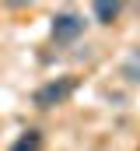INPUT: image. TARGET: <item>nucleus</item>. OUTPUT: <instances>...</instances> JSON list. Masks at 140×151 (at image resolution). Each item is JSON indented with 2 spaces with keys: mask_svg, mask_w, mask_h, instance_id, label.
<instances>
[{
  "mask_svg": "<svg viewBox=\"0 0 140 151\" xmlns=\"http://www.w3.org/2000/svg\"><path fill=\"white\" fill-rule=\"evenodd\" d=\"M81 32H84V18H81V14L63 11V14L53 18V39H56V42H74Z\"/></svg>",
  "mask_w": 140,
  "mask_h": 151,
  "instance_id": "f03ea898",
  "label": "nucleus"
},
{
  "mask_svg": "<svg viewBox=\"0 0 140 151\" xmlns=\"http://www.w3.org/2000/svg\"><path fill=\"white\" fill-rule=\"evenodd\" d=\"M119 70H123V77H126L130 84H137V81H140V46L126 53V60H123V67H119Z\"/></svg>",
  "mask_w": 140,
  "mask_h": 151,
  "instance_id": "7ed1b4c3",
  "label": "nucleus"
},
{
  "mask_svg": "<svg viewBox=\"0 0 140 151\" xmlns=\"http://www.w3.org/2000/svg\"><path fill=\"white\" fill-rule=\"evenodd\" d=\"M91 11H95V18H98L102 25H112V21L119 18V4H105V0H98Z\"/></svg>",
  "mask_w": 140,
  "mask_h": 151,
  "instance_id": "39448f33",
  "label": "nucleus"
},
{
  "mask_svg": "<svg viewBox=\"0 0 140 151\" xmlns=\"http://www.w3.org/2000/svg\"><path fill=\"white\" fill-rule=\"evenodd\" d=\"M74 91V77H60V81H49L35 91V106L39 109H53V106H63Z\"/></svg>",
  "mask_w": 140,
  "mask_h": 151,
  "instance_id": "f257e3e1",
  "label": "nucleus"
},
{
  "mask_svg": "<svg viewBox=\"0 0 140 151\" xmlns=\"http://www.w3.org/2000/svg\"><path fill=\"white\" fill-rule=\"evenodd\" d=\"M11 151H42V134H39V130H25V134L11 144Z\"/></svg>",
  "mask_w": 140,
  "mask_h": 151,
  "instance_id": "20e7f679",
  "label": "nucleus"
}]
</instances>
